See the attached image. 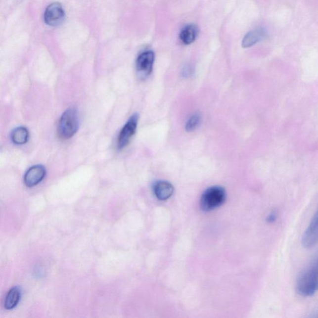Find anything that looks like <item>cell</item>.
<instances>
[{"instance_id":"14","label":"cell","mask_w":318,"mask_h":318,"mask_svg":"<svg viewBox=\"0 0 318 318\" xmlns=\"http://www.w3.org/2000/svg\"><path fill=\"white\" fill-rule=\"evenodd\" d=\"M201 116L199 113L194 114L191 116L186 123L185 130L187 132H192L200 125Z\"/></svg>"},{"instance_id":"2","label":"cell","mask_w":318,"mask_h":318,"mask_svg":"<svg viewBox=\"0 0 318 318\" xmlns=\"http://www.w3.org/2000/svg\"><path fill=\"white\" fill-rule=\"evenodd\" d=\"M79 128V117L74 108L65 111L60 118L58 125V133L62 139H67L74 136Z\"/></svg>"},{"instance_id":"9","label":"cell","mask_w":318,"mask_h":318,"mask_svg":"<svg viewBox=\"0 0 318 318\" xmlns=\"http://www.w3.org/2000/svg\"><path fill=\"white\" fill-rule=\"evenodd\" d=\"M155 196L160 200H166L174 193V187L171 183L166 181L157 182L154 186Z\"/></svg>"},{"instance_id":"4","label":"cell","mask_w":318,"mask_h":318,"mask_svg":"<svg viewBox=\"0 0 318 318\" xmlns=\"http://www.w3.org/2000/svg\"><path fill=\"white\" fill-rule=\"evenodd\" d=\"M139 120L137 114H135L129 119L128 122L124 126L122 130L119 135L118 139V147L119 149H122L127 146L130 142L133 136L135 135L137 130V126Z\"/></svg>"},{"instance_id":"8","label":"cell","mask_w":318,"mask_h":318,"mask_svg":"<svg viewBox=\"0 0 318 318\" xmlns=\"http://www.w3.org/2000/svg\"><path fill=\"white\" fill-rule=\"evenodd\" d=\"M45 167L40 165L31 167L24 176V183L28 187L37 185L45 178Z\"/></svg>"},{"instance_id":"10","label":"cell","mask_w":318,"mask_h":318,"mask_svg":"<svg viewBox=\"0 0 318 318\" xmlns=\"http://www.w3.org/2000/svg\"><path fill=\"white\" fill-rule=\"evenodd\" d=\"M265 36H266V32L263 29L259 28L251 31L245 36L242 41V46L244 48L251 47L261 41Z\"/></svg>"},{"instance_id":"3","label":"cell","mask_w":318,"mask_h":318,"mask_svg":"<svg viewBox=\"0 0 318 318\" xmlns=\"http://www.w3.org/2000/svg\"><path fill=\"white\" fill-rule=\"evenodd\" d=\"M226 196L225 189L221 186L208 188L201 196V207L206 211L214 210L225 202Z\"/></svg>"},{"instance_id":"16","label":"cell","mask_w":318,"mask_h":318,"mask_svg":"<svg viewBox=\"0 0 318 318\" xmlns=\"http://www.w3.org/2000/svg\"><path fill=\"white\" fill-rule=\"evenodd\" d=\"M275 219L276 215L275 214H274V213H272L271 215H269L268 219L269 222H273L274 220H275Z\"/></svg>"},{"instance_id":"5","label":"cell","mask_w":318,"mask_h":318,"mask_svg":"<svg viewBox=\"0 0 318 318\" xmlns=\"http://www.w3.org/2000/svg\"><path fill=\"white\" fill-rule=\"evenodd\" d=\"M65 11L59 3H53L47 6L45 13V21L50 26H57L64 21Z\"/></svg>"},{"instance_id":"7","label":"cell","mask_w":318,"mask_h":318,"mask_svg":"<svg viewBox=\"0 0 318 318\" xmlns=\"http://www.w3.org/2000/svg\"><path fill=\"white\" fill-rule=\"evenodd\" d=\"M318 243V210L313 217L302 237V244L307 249L312 248Z\"/></svg>"},{"instance_id":"15","label":"cell","mask_w":318,"mask_h":318,"mask_svg":"<svg viewBox=\"0 0 318 318\" xmlns=\"http://www.w3.org/2000/svg\"><path fill=\"white\" fill-rule=\"evenodd\" d=\"M191 69L189 67L185 68V69L183 70V74L184 76L188 77L189 74H191Z\"/></svg>"},{"instance_id":"11","label":"cell","mask_w":318,"mask_h":318,"mask_svg":"<svg viewBox=\"0 0 318 318\" xmlns=\"http://www.w3.org/2000/svg\"><path fill=\"white\" fill-rule=\"evenodd\" d=\"M21 298V291L18 287H13L8 291L5 301H4V308L6 310H11L15 308L18 304Z\"/></svg>"},{"instance_id":"12","label":"cell","mask_w":318,"mask_h":318,"mask_svg":"<svg viewBox=\"0 0 318 318\" xmlns=\"http://www.w3.org/2000/svg\"><path fill=\"white\" fill-rule=\"evenodd\" d=\"M197 36V30L193 25H189L182 31L180 38L184 45H189L195 41Z\"/></svg>"},{"instance_id":"6","label":"cell","mask_w":318,"mask_h":318,"mask_svg":"<svg viewBox=\"0 0 318 318\" xmlns=\"http://www.w3.org/2000/svg\"><path fill=\"white\" fill-rule=\"evenodd\" d=\"M154 59L155 55L152 51H145L139 55L136 61L137 72L139 77L144 79L151 74Z\"/></svg>"},{"instance_id":"1","label":"cell","mask_w":318,"mask_h":318,"mask_svg":"<svg viewBox=\"0 0 318 318\" xmlns=\"http://www.w3.org/2000/svg\"><path fill=\"white\" fill-rule=\"evenodd\" d=\"M298 294L311 297L318 291V260L300 274L296 283Z\"/></svg>"},{"instance_id":"13","label":"cell","mask_w":318,"mask_h":318,"mask_svg":"<svg viewBox=\"0 0 318 318\" xmlns=\"http://www.w3.org/2000/svg\"><path fill=\"white\" fill-rule=\"evenodd\" d=\"M28 137L29 133L26 128H17L11 133V139L16 144H25L28 141Z\"/></svg>"}]
</instances>
